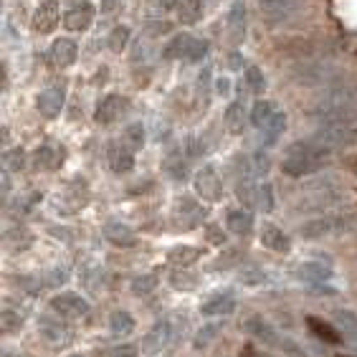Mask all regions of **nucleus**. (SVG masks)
<instances>
[{
  "label": "nucleus",
  "instance_id": "nucleus-1",
  "mask_svg": "<svg viewBox=\"0 0 357 357\" xmlns=\"http://www.w3.org/2000/svg\"><path fill=\"white\" fill-rule=\"evenodd\" d=\"M317 124L357 122V84H332L312 107Z\"/></svg>",
  "mask_w": 357,
  "mask_h": 357
},
{
  "label": "nucleus",
  "instance_id": "nucleus-2",
  "mask_svg": "<svg viewBox=\"0 0 357 357\" xmlns=\"http://www.w3.org/2000/svg\"><path fill=\"white\" fill-rule=\"evenodd\" d=\"M332 162V150L324 144L314 142H294L289 144V150L284 152L282 158V170L289 178H304L312 172L322 170Z\"/></svg>",
  "mask_w": 357,
  "mask_h": 357
},
{
  "label": "nucleus",
  "instance_id": "nucleus-3",
  "mask_svg": "<svg viewBox=\"0 0 357 357\" xmlns=\"http://www.w3.org/2000/svg\"><path fill=\"white\" fill-rule=\"evenodd\" d=\"M243 330L254 337V340H259L261 344H266V347L282 350L287 357H307V352H304L302 347L291 340V337H287L284 332H279L274 324L268 322V319H264L261 314H248L246 319H243Z\"/></svg>",
  "mask_w": 357,
  "mask_h": 357
},
{
  "label": "nucleus",
  "instance_id": "nucleus-4",
  "mask_svg": "<svg viewBox=\"0 0 357 357\" xmlns=\"http://www.w3.org/2000/svg\"><path fill=\"white\" fill-rule=\"evenodd\" d=\"M314 142L324 147H352L357 144V122H330V124H317Z\"/></svg>",
  "mask_w": 357,
  "mask_h": 357
},
{
  "label": "nucleus",
  "instance_id": "nucleus-5",
  "mask_svg": "<svg viewBox=\"0 0 357 357\" xmlns=\"http://www.w3.org/2000/svg\"><path fill=\"white\" fill-rule=\"evenodd\" d=\"M302 3L304 0H259V13L268 26H282L302 10Z\"/></svg>",
  "mask_w": 357,
  "mask_h": 357
},
{
  "label": "nucleus",
  "instance_id": "nucleus-6",
  "mask_svg": "<svg viewBox=\"0 0 357 357\" xmlns=\"http://www.w3.org/2000/svg\"><path fill=\"white\" fill-rule=\"evenodd\" d=\"M352 220L344 218V215H322V218H312L307 220L302 228H299V234L302 238H322V236H332V234H340L344 228H350Z\"/></svg>",
  "mask_w": 357,
  "mask_h": 357
},
{
  "label": "nucleus",
  "instance_id": "nucleus-7",
  "mask_svg": "<svg viewBox=\"0 0 357 357\" xmlns=\"http://www.w3.org/2000/svg\"><path fill=\"white\" fill-rule=\"evenodd\" d=\"M51 312L63 319H74V317H86L91 310V304L84 299V296L74 294V291H63V294H56L51 302H48Z\"/></svg>",
  "mask_w": 357,
  "mask_h": 357
},
{
  "label": "nucleus",
  "instance_id": "nucleus-8",
  "mask_svg": "<svg viewBox=\"0 0 357 357\" xmlns=\"http://www.w3.org/2000/svg\"><path fill=\"white\" fill-rule=\"evenodd\" d=\"M63 102H66V84L61 82L48 84L46 89L41 91V96H38V112H41V117L46 119L59 117L63 109Z\"/></svg>",
  "mask_w": 357,
  "mask_h": 357
},
{
  "label": "nucleus",
  "instance_id": "nucleus-9",
  "mask_svg": "<svg viewBox=\"0 0 357 357\" xmlns=\"http://www.w3.org/2000/svg\"><path fill=\"white\" fill-rule=\"evenodd\" d=\"M130 109V99L122 94H107L102 102L96 104L94 119L99 124H114L117 119H122L124 112Z\"/></svg>",
  "mask_w": 357,
  "mask_h": 357
},
{
  "label": "nucleus",
  "instance_id": "nucleus-10",
  "mask_svg": "<svg viewBox=\"0 0 357 357\" xmlns=\"http://www.w3.org/2000/svg\"><path fill=\"white\" fill-rule=\"evenodd\" d=\"M38 332H41V337H46L48 342H54V344H63V342H69L71 340V330H69V324L63 322V317L59 314H46L41 317V322H38Z\"/></svg>",
  "mask_w": 357,
  "mask_h": 357
},
{
  "label": "nucleus",
  "instance_id": "nucleus-11",
  "mask_svg": "<svg viewBox=\"0 0 357 357\" xmlns=\"http://www.w3.org/2000/svg\"><path fill=\"white\" fill-rule=\"evenodd\" d=\"M107 158H109V167L114 175H127L135 167V150L127 142H109Z\"/></svg>",
  "mask_w": 357,
  "mask_h": 357
},
{
  "label": "nucleus",
  "instance_id": "nucleus-12",
  "mask_svg": "<svg viewBox=\"0 0 357 357\" xmlns=\"http://www.w3.org/2000/svg\"><path fill=\"white\" fill-rule=\"evenodd\" d=\"M195 192H198L203 200H211V203L220 200V195H223V183H220L218 172H215L213 167H206V170H200L198 175H195Z\"/></svg>",
  "mask_w": 357,
  "mask_h": 357
},
{
  "label": "nucleus",
  "instance_id": "nucleus-13",
  "mask_svg": "<svg viewBox=\"0 0 357 357\" xmlns=\"http://www.w3.org/2000/svg\"><path fill=\"white\" fill-rule=\"evenodd\" d=\"M56 23H59V0H41L33 13V21H31L33 31L36 33H51Z\"/></svg>",
  "mask_w": 357,
  "mask_h": 357
},
{
  "label": "nucleus",
  "instance_id": "nucleus-14",
  "mask_svg": "<svg viewBox=\"0 0 357 357\" xmlns=\"http://www.w3.org/2000/svg\"><path fill=\"white\" fill-rule=\"evenodd\" d=\"M76 56H79L76 41H71V38H56L51 51H48V63L54 69H66V66H71L76 61Z\"/></svg>",
  "mask_w": 357,
  "mask_h": 357
},
{
  "label": "nucleus",
  "instance_id": "nucleus-15",
  "mask_svg": "<svg viewBox=\"0 0 357 357\" xmlns=\"http://www.w3.org/2000/svg\"><path fill=\"white\" fill-rule=\"evenodd\" d=\"M236 310V296L234 291H215L200 304V314L203 317H226Z\"/></svg>",
  "mask_w": 357,
  "mask_h": 357
},
{
  "label": "nucleus",
  "instance_id": "nucleus-16",
  "mask_svg": "<svg viewBox=\"0 0 357 357\" xmlns=\"http://www.w3.org/2000/svg\"><path fill=\"white\" fill-rule=\"evenodd\" d=\"M335 76H337V69L332 66V63L312 61L299 69V76H296V79H299L302 84H330L332 86V79H335Z\"/></svg>",
  "mask_w": 357,
  "mask_h": 357
},
{
  "label": "nucleus",
  "instance_id": "nucleus-17",
  "mask_svg": "<svg viewBox=\"0 0 357 357\" xmlns=\"http://www.w3.org/2000/svg\"><path fill=\"white\" fill-rule=\"evenodd\" d=\"M203 218H206V211H203L192 198H180L178 203H175V220H178L183 228H195Z\"/></svg>",
  "mask_w": 357,
  "mask_h": 357
},
{
  "label": "nucleus",
  "instance_id": "nucleus-18",
  "mask_svg": "<svg viewBox=\"0 0 357 357\" xmlns=\"http://www.w3.org/2000/svg\"><path fill=\"white\" fill-rule=\"evenodd\" d=\"M91 21H94V8H91L89 3L71 8L69 13L63 15V26H66V31H71V33H84V31L91 26Z\"/></svg>",
  "mask_w": 357,
  "mask_h": 357
},
{
  "label": "nucleus",
  "instance_id": "nucleus-19",
  "mask_svg": "<svg viewBox=\"0 0 357 357\" xmlns=\"http://www.w3.org/2000/svg\"><path fill=\"white\" fill-rule=\"evenodd\" d=\"M228 38H231V43H241L246 38V6H243V0H236L228 10Z\"/></svg>",
  "mask_w": 357,
  "mask_h": 357
},
{
  "label": "nucleus",
  "instance_id": "nucleus-20",
  "mask_svg": "<svg viewBox=\"0 0 357 357\" xmlns=\"http://www.w3.org/2000/svg\"><path fill=\"white\" fill-rule=\"evenodd\" d=\"M261 243L268 248V251H276V254H287L289 248H291V241H289V236L284 234L279 226H274V223H264Z\"/></svg>",
  "mask_w": 357,
  "mask_h": 357
},
{
  "label": "nucleus",
  "instance_id": "nucleus-21",
  "mask_svg": "<svg viewBox=\"0 0 357 357\" xmlns=\"http://www.w3.org/2000/svg\"><path fill=\"white\" fill-rule=\"evenodd\" d=\"M63 147H56V144H43V147H38L36 150V167L38 170H46V172H54L56 167L63 162Z\"/></svg>",
  "mask_w": 357,
  "mask_h": 357
},
{
  "label": "nucleus",
  "instance_id": "nucleus-22",
  "mask_svg": "<svg viewBox=\"0 0 357 357\" xmlns=\"http://www.w3.org/2000/svg\"><path fill=\"white\" fill-rule=\"evenodd\" d=\"M226 226L231 234L236 236H251V231H254V215L248 213V211H243V208H236V211H231L226 218Z\"/></svg>",
  "mask_w": 357,
  "mask_h": 357
},
{
  "label": "nucleus",
  "instance_id": "nucleus-23",
  "mask_svg": "<svg viewBox=\"0 0 357 357\" xmlns=\"http://www.w3.org/2000/svg\"><path fill=\"white\" fill-rule=\"evenodd\" d=\"M296 276H299V279H304V282L314 284V287H319L322 282H327V279H330L332 271L319 261H307V264H299V268H296Z\"/></svg>",
  "mask_w": 357,
  "mask_h": 357
},
{
  "label": "nucleus",
  "instance_id": "nucleus-24",
  "mask_svg": "<svg viewBox=\"0 0 357 357\" xmlns=\"http://www.w3.org/2000/svg\"><path fill=\"white\" fill-rule=\"evenodd\" d=\"M104 236L114 243V246H135L137 243V236H135V231H132L130 226H124V223H109V226L104 228Z\"/></svg>",
  "mask_w": 357,
  "mask_h": 357
},
{
  "label": "nucleus",
  "instance_id": "nucleus-25",
  "mask_svg": "<svg viewBox=\"0 0 357 357\" xmlns=\"http://www.w3.org/2000/svg\"><path fill=\"white\" fill-rule=\"evenodd\" d=\"M192 46H195V38H192V36H188V33H180V36H175L170 43H167L165 56H167V59H190Z\"/></svg>",
  "mask_w": 357,
  "mask_h": 357
},
{
  "label": "nucleus",
  "instance_id": "nucleus-26",
  "mask_svg": "<svg viewBox=\"0 0 357 357\" xmlns=\"http://www.w3.org/2000/svg\"><path fill=\"white\" fill-rule=\"evenodd\" d=\"M109 330H112V335H117V337L132 335V332H135V317H132L130 312H124V310L112 312V317H109Z\"/></svg>",
  "mask_w": 357,
  "mask_h": 357
},
{
  "label": "nucleus",
  "instance_id": "nucleus-27",
  "mask_svg": "<svg viewBox=\"0 0 357 357\" xmlns=\"http://www.w3.org/2000/svg\"><path fill=\"white\" fill-rule=\"evenodd\" d=\"M203 18V0H183L178 8V21L183 26H192Z\"/></svg>",
  "mask_w": 357,
  "mask_h": 357
},
{
  "label": "nucleus",
  "instance_id": "nucleus-28",
  "mask_svg": "<svg viewBox=\"0 0 357 357\" xmlns=\"http://www.w3.org/2000/svg\"><path fill=\"white\" fill-rule=\"evenodd\" d=\"M200 259V248L195 246H175L167 254V261L172 264V266H190V264H195Z\"/></svg>",
  "mask_w": 357,
  "mask_h": 357
},
{
  "label": "nucleus",
  "instance_id": "nucleus-29",
  "mask_svg": "<svg viewBox=\"0 0 357 357\" xmlns=\"http://www.w3.org/2000/svg\"><path fill=\"white\" fill-rule=\"evenodd\" d=\"M307 324H310V330L314 332L322 342H327V344H337V342H342V335L332 327V324H327V322H322V319H317V317H310L307 319Z\"/></svg>",
  "mask_w": 357,
  "mask_h": 357
},
{
  "label": "nucleus",
  "instance_id": "nucleus-30",
  "mask_svg": "<svg viewBox=\"0 0 357 357\" xmlns=\"http://www.w3.org/2000/svg\"><path fill=\"white\" fill-rule=\"evenodd\" d=\"M274 117H276V107H274V102H266V99L256 102L254 109H251V122H254L259 130H264Z\"/></svg>",
  "mask_w": 357,
  "mask_h": 357
},
{
  "label": "nucleus",
  "instance_id": "nucleus-31",
  "mask_svg": "<svg viewBox=\"0 0 357 357\" xmlns=\"http://www.w3.org/2000/svg\"><path fill=\"white\" fill-rule=\"evenodd\" d=\"M175 337V327L170 324V319H165V322H160L155 330L150 332V347H155V350H160V347H165V344H170V340Z\"/></svg>",
  "mask_w": 357,
  "mask_h": 357
},
{
  "label": "nucleus",
  "instance_id": "nucleus-32",
  "mask_svg": "<svg viewBox=\"0 0 357 357\" xmlns=\"http://www.w3.org/2000/svg\"><path fill=\"white\" fill-rule=\"evenodd\" d=\"M335 317H337V324H340V335L357 344V317L350 310H340Z\"/></svg>",
  "mask_w": 357,
  "mask_h": 357
},
{
  "label": "nucleus",
  "instance_id": "nucleus-33",
  "mask_svg": "<svg viewBox=\"0 0 357 357\" xmlns=\"http://www.w3.org/2000/svg\"><path fill=\"white\" fill-rule=\"evenodd\" d=\"M284 127H287V114L284 112H276V117L271 119V122L264 127V142L266 144H274L276 139L282 137V132H284Z\"/></svg>",
  "mask_w": 357,
  "mask_h": 357
},
{
  "label": "nucleus",
  "instance_id": "nucleus-34",
  "mask_svg": "<svg viewBox=\"0 0 357 357\" xmlns=\"http://www.w3.org/2000/svg\"><path fill=\"white\" fill-rule=\"evenodd\" d=\"M158 287V274H144V276H137L135 282H132V291L137 296H144V294H152Z\"/></svg>",
  "mask_w": 357,
  "mask_h": 357
},
{
  "label": "nucleus",
  "instance_id": "nucleus-35",
  "mask_svg": "<svg viewBox=\"0 0 357 357\" xmlns=\"http://www.w3.org/2000/svg\"><path fill=\"white\" fill-rule=\"evenodd\" d=\"M0 324H3V330L8 335H13L23 327V312H15V310H6L3 317H0Z\"/></svg>",
  "mask_w": 357,
  "mask_h": 357
},
{
  "label": "nucleus",
  "instance_id": "nucleus-36",
  "mask_svg": "<svg viewBox=\"0 0 357 357\" xmlns=\"http://www.w3.org/2000/svg\"><path fill=\"white\" fill-rule=\"evenodd\" d=\"M127 41H130V28H127V26H117L114 31H112V36H109V48L114 51V54H119V51L127 46Z\"/></svg>",
  "mask_w": 357,
  "mask_h": 357
},
{
  "label": "nucleus",
  "instance_id": "nucleus-37",
  "mask_svg": "<svg viewBox=\"0 0 357 357\" xmlns=\"http://www.w3.org/2000/svg\"><path fill=\"white\" fill-rule=\"evenodd\" d=\"M246 84L254 94H261V91L266 89V79H264V74L256 69V66H248L246 69Z\"/></svg>",
  "mask_w": 357,
  "mask_h": 357
},
{
  "label": "nucleus",
  "instance_id": "nucleus-38",
  "mask_svg": "<svg viewBox=\"0 0 357 357\" xmlns=\"http://www.w3.org/2000/svg\"><path fill=\"white\" fill-rule=\"evenodd\" d=\"M124 142L130 144L132 150L142 147V142H144V127H142V124H130V127H127V132H124Z\"/></svg>",
  "mask_w": 357,
  "mask_h": 357
},
{
  "label": "nucleus",
  "instance_id": "nucleus-39",
  "mask_svg": "<svg viewBox=\"0 0 357 357\" xmlns=\"http://www.w3.org/2000/svg\"><path fill=\"white\" fill-rule=\"evenodd\" d=\"M256 206L261 208L264 213H271V211H274V188H271V185H259V198H256Z\"/></svg>",
  "mask_w": 357,
  "mask_h": 357
},
{
  "label": "nucleus",
  "instance_id": "nucleus-40",
  "mask_svg": "<svg viewBox=\"0 0 357 357\" xmlns=\"http://www.w3.org/2000/svg\"><path fill=\"white\" fill-rule=\"evenodd\" d=\"M215 335H218V324H208V327H203L200 335L195 337V347H206Z\"/></svg>",
  "mask_w": 357,
  "mask_h": 357
},
{
  "label": "nucleus",
  "instance_id": "nucleus-41",
  "mask_svg": "<svg viewBox=\"0 0 357 357\" xmlns=\"http://www.w3.org/2000/svg\"><path fill=\"white\" fill-rule=\"evenodd\" d=\"M206 54H208V43L200 41V38H195V46H192L190 59H188V61H200V59H203Z\"/></svg>",
  "mask_w": 357,
  "mask_h": 357
},
{
  "label": "nucleus",
  "instance_id": "nucleus-42",
  "mask_svg": "<svg viewBox=\"0 0 357 357\" xmlns=\"http://www.w3.org/2000/svg\"><path fill=\"white\" fill-rule=\"evenodd\" d=\"M109 357H137V350H135L132 344H124V347H117V350H112Z\"/></svg>",
  "mask_w": 357,
  "mask_h": 357
},
{
  "label": "nucleus",
  "instance_id": "nucleus-43",
  "mask_svg": "<svg viewBox=\"0 0 357 357\" xmlns=\"http://www.w3.org/2000/svg\"><path fill=\"white\" fill-rule=\"evenodd\" d=\"M241 357H271V355L264 350H256V347H251V344H246V347L241 350Z\"/></svg>",
  "mask_w": 357,
  "mask_h": 357
},
{
  "label": "nucleus",
  "instance_id": "nucleus-44",
  "mask_svg": "<svg viewBox=\"0 0 357 357\" xmlns=\"http://www.w3.org/2000/svg\"><path fill=\"white\" fill-rule=\"evenodd\" d=\"M119 3H122V0H102V10L104 13H112V10L119 8Z\"/></svg>",
  "mask_w": 357,
  "mask_h": 357
},
{
  "label": "nucleus",
  "instance_id": "nucleus-45",
  "mask_svg": "<svg viewBox=\"0 0 357 357\" xmlns=\"http://www.w3.org/2000/svg\"><path fill=\"white\" fill-rule=\"evenodd\" d=\"M152 31L150 33H155V36H160V33H167L170 31V23H152Z\"/></svg>",
  "mask_w": 357,
  "mask_h": 357
},
{
  "label": "nucleus",
  "instance_id": "nucleus-46",
  "mask_svg": "<svg viewBox=\"0 0 357 357\" xmlns=\"http://www.w3.org/2000/svg\"><path fill=\"white\" fill-rule=\"evenodd\" d=\"M180 3H183V0H160L162 10H175V8H180Z\"/></svg>",
  "mask_w": 357,
  "mask_h": 357
},
{
  "label": "nucleus",
  "instance_id": "nucleus-47",
  "mask_svg": "<svg viewBox=\"0 0 357 357\" xmlns=\"http://www.w3.org/2000/svg\"><path fill=\"white\" fill-rule=\"evenodd\" d=\"M69 357H82V355H69Z\"/></svg>",
  "mask_w": 357,
  "mask_h": 357
},
{
  "label": "nucleus",
  "instance_id": "nucleus-48",
  "mask_svg": "<svg viewBox=\"0 0 357 357\" xmlns=\"http://www.w3.org/2000/svg\"><path fill=\"white\" fill-rule=\"evenodd\" d=\"M340 357H344V355H340Z\"/></svg>",
  "mask_w": 357,
  "mask_h": 357
}]
</instances>
